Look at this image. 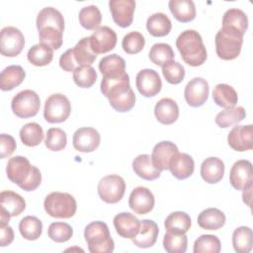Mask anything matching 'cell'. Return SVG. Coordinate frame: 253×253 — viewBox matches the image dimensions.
<instances>
[{
    "label": "cell",
    "mask_w": 253,
    "mask_h": 253,
    "mask_svg": "<svg viewBox=\"0 0 253 253\" xmlns=\"http://www.w3.org/2000/svg\"><path fill=\"white\" fill-rule=\"evenodd\" d=\"M101 92L109 99L110 105L117 112H128L134 107L135 94L130 88L127 73H124L116 78L103 77Z\"/></svg>",
    "instance_id": "cell-1"
},
{
    "label": "cell",
    "mask_w": 253,
    "mask_h": 253,
    "mask_svg": "<svg viewBox=\"0 0 253 253\" xmlns=\"http://www.w3.org/2000/svg\"><path fill=\"white\" fill-rule=\"evenodd\" d=\"M6 173L8 179L17 184L22 190H36L42 182V174L38 167L32 165L24 156H14L8 160Z\"/></svg>",
    "instance_id": "cell-2"
},
{
    "label": "cell",
    "mask_w": 253,
    "mask_h": 253,
    "mask_svg": "<svg viewBox=\"0 0 253 253\" xmlns=\"http://www.w3.org/2000/svg\"><path fill=\"white\" fill-rule=\"evenodd\" d=\"M182 59L190 66H200L207 59V50L201 35L195 30L182 32L176 40Z\"/></svg>",
    "instance_id": "cell-3"
},
{
    "label": "cell",
    "mask_w": 253,
    "mask_h": 253,
    "mask_svg": "<svg viewBox=\"0 0 253 253\" xmlns=\"http://www.w3.org/2000/svg\"><path fill=\"white\" fill-rule=\"evenodd\" d=\"M84 237L91 253H111L115 243L111 237L108 225L103 221H93L84 230Z\"/></svg>",
    "instance_id": "cell-4"
},
{
    "label": "cell",
    "mask_w": 253,
    "mask_h": 253,
    "mask_svg": "<svg viewBox=\"0 0 253 253\" xmlns=\"http://www.w3.org/2000/svg\"><path fill=\"white\" fill-rule=\"evenodd\" d=\"M214 42L217 56L223 60H232L241 51L243 35L232 29L221 28L215 35Z\"/></svg>",
    "instance_id": "cell-5"
},
{
    "label": "cell",
    "mask_w": 253,
    "mask_h": 253,
    "mask_svg": "<svg viewBox=\"0 0 253 253\" xmlns=\"http://www.w3.org/2000/svg\"><path fill=\"white\" fill-rule=\"evenodd\" d=\"M46 213L55 218H70L77 209L74 197L68 193L52 192L48 194L43 202Z\"/></svg>",
    "instance_id": "cell-6"
},
{
    "label": "cell",
    "mask_w": 253,
    "mask_h": 253,
    "mask_svg": "<svg viewBox=\"0 0 253 253\" xmlns=\"http://www.w3.org/2000/svg\"><path fill=\"white\" fill-rule=\"evenodd\" d=\"M11 108L18 118L28 119L35 117L41 108L40 96L33 90H23L12 99Z\"/></svg>",
    "instance_id": "cell-7"
},
{
    "label": "cell",
    "mask_w": 253,
    "mask_h": 253,
    "mask_svg": "<svg viewBox=\"0 0 253 253\" xmlns=\"http://www.w3.org/2000/svg\"><path fill=\"white\" fill-rule=\"evenodd\" d=\"M70 113L71 104L63 94H52L45 100L43 117L47 123H62L68 119Z\"/></svg>",
    "instance_id": "cell-8"
},
{
    "label": "cell",
    "mask_w": 253,
    "mask_h": 253,
    "mask_svg": "<svg viewBox=\"0 0 253 253\" xmlns=\"http://www.w3.org/2000/svg\"><path fill=\"white\" fill-rule=\"evenodd\" d=\"M126 192L125 180L119 175H108L98 184V194L107 204H116L122 200Z\"/></svg>",
    "instance_id": "cell-9"
},
{
    "label": "cell",
    "mask_w": 253,
    "mask_h": 253,
    "mask_svg": "<svg viewBox=\"0 0 253 253\" xmlns=\"http://www.w3.org/2000/svg\"><path fill=\"white\" fill-rule=\"evenodd\" d=\"M26 209L22 196L13 191H3L0 194V224H8L10 217L21 214Z\"/></svg>",
    "instance_id": "cell-10"
},
{
    "label": "cell",
    "mask_w": 253,
    "mask_h": 253,
    "mask_svg": "<svg viewBox=\"0 0 253 253\" xmlns=\"http://www.w3.org/2000/svg\"><path fill=\"white\" fill-rule=\"evenodd\" d=\"M25 45V38L22 32L15 27H5L0 33V51L8 57H14L21 53Z\"/></svg>",
    "instance_id": "cell-11"
},
{
    "label": "cell",
    "mask_w": 253,
    "mask_h": 253,
    "mask_svg": "<svg viewBox=\"0 0 253 253\" xmlns=\"http://www.w3.org/2000/svg\"><path fill=\"white\" fill-rule=\"evenodd\" d=\"M90 45L96 54L106 53L115 48L117 44V34L113 29L107 26L99 27L89 37Z\"/></svg>",
    "instance_id": "cell-12"
},
{
    "label": "cell",
    "mask_w": 253,
    "mask_h": 253,
    "mask_svg": "<svg viewBox=\"0 0 253 253\" xmlns=\"http://www.w3.org/2000/svg\"><path fill=\"white\" fill-rule=\"evenodd\" d=\"M209 83L202 77H196L190 80L184 90V97L187 104L197 108L203 106L209 97Z\"/></svg>",
    "instance_id": "cell-13"
},
{
    "label": "cell",
    "mask_w": 253,
    "mask_h": 253,
    "mask_svg": "<svg viewBox=\"0 0 253 253\" xmlns=\"http://www.w3.org/2000/svg\"><path fill=\"white\" fill-rule=\"evenodd\" d=\"M230 185L238 191H243L248 186L253 185V167L249 160L236 161L229 172Z\"/></svg>",
    "instance_id": "cell-14"
},
{
    "label": "cell",
    "mask_w": 253,
    "mask_h": 253,
    "mask_svg": "<svg viewBox=\"0 0 253 253\" xmlns=\"http://www.w3.org/2000/svg\"><path fill=\"white\" fill-rule=\"evenodd\" d=\"M135 85L142 96L154 97L161 91L162 81L155 70L146 68L136 74Z\"/></svg>",
    "instance_id": "cell-15"
},
{
    "label": "cell",
    "mask_w": 253,
    "mask_h": 253,
    "mask_svg": "<svg viewBox=\"0 0 253 253\" xmlns=\"http://www.w3.org/2000/svg\"><path fill=\"white\" fill-rule=\"evenodd\" d=\"M110 11L114 22L121 28H127L133 20L135 1L133 0H111Z\"/></svg>",
    "instance_id": "cell-16"
},
{
    "label": "cell",
    "mask_w": 253,
    "mask_h": 253,
    "mask_svg": "<svg viewBox=\"0 0 253 253\" xmlns=\"http://www.w3.org/2000/svg\"><path fill=\"white\" fill-rule=\"evenodd\" d=\"M101 142V136L97 129L93 127L78 128L72 138L73 147L80 152H92L98 148Z\"/></svg>",
    "instance_id": "cell-17"
},
{
    "label": "cell",
    "mask_w": 253,
    "mask_h": 253,
    "mask_svg": "<svg viewBox=\"0 0 253 253\" xmlns=\"http://www.w3.org/2000/svg\"><path fill=\"white\" fill-rule=\"evenodd\" d=\"M154 196L152 192L145 187L134 188L128 199L129 208L137 214H146L153 210Z\"/></svg>",
    "instance_id": "cell-18"
},
{
    "label": "cell",
    "mask_w": 253,
    "mask_h": 253,
    "mask_svg": "<svg viewBox=\"0 0 253 253\" xmlns=\"http://www.w3.org/2000/svg\"><path fill=\"white\" fill-rule=\"evenodd\" d=\"M228 145L236 151H246L253 147L252 125L236 126L227 135Z\"/></svg>",
    "instance_id": "cell-19"
},
{
    "label": "cell",
    "mask_w": 253,
    "mask_h": 253,
    "mask_svg": "<svg viewBox=\"0 0 253 253\" xmlns=\"http://www.w3.org/2000/svg\"><path fill=\"white\" fill-rule=\"evenodd\" d=\"M177 152L179 151L175 143L167 140L160 141L154 146L152 150V154H151L152 163L160 171L168 170L170 160L173 157V155L176 154Z\"/></svg>",
    "instance_id": "cell-20"
},
{
    "label": "cell",
    "mask_w": 253,
    "mask_h": 253,
    "mask_svg": "<svg viewBox=\"0 0 253 253\" xmlns=\"http://www.w3.org/2000/svg\"><path fill=\"white\" fill-rule=\"evenodd\" d=\"M114 226L117 233L124 238L132 239L139 230L140 220L129 212H121L114 217Z\"/></svg>",
    "instance_id": "cell-21"
},
{
    "label": "cell",
    "mask_w": 253,
    "mask_h": 253,
    "mask_svg": "<svg viewBox=\"0 0 253 253\" xmlns=\"http://www.w3.org/2000/svg\"><path fill=\"white\" fill-rule=\"evenodd\" d=\"M158 233L159 228L155 221L142 219L140 220L138 233L131 240L132 243L139 248H149L155 244Z\"/></svg>",
    "instance_id": "cell-22"
},
{
    "label": "cell",
    "mask_w": 253,
    "mask_h": 253,
    "mask_svg": "<svg viewBox=\"0 0 253 253\" xmlns=\"http://www.w3.org/2000/svg\"><path fill=\"white\" fill-rule=\"evenodd\" d=\"M194 159L187 153L177 152L173 155L169 163V170L172 175L179 180L189 178L194 173Z\"/></svg>",
    "instance_id": "cell-23"
},
{
    "label": "cell",
    "mask_w": 253,
    "mask_h": 253,
    "mask_svg": "<svg viewBox=\"0 0 253 253\" xmlns=\"http://www.w3.org/2000/svg\"><path fill=\"white\" fill-rule=\"evenodd\" d=\"M154 115L162 125H172L179 117V107L171 98H162L154 107Z\"/></svg>",
    "instance_id": "cell-24"
},
{
    "label": "cell",
    "mask_w": 253,
    "mask_h": 253,
    "mask_svg": "<svg viewBox=\"0 0 253 253\" xmlns=\"http://www.w3.org/2000/svg\"><path fill=\"white\" fill-rule=\"evenodd\" d=\"M38 31L43 28H53L60 32H64V19L62 14L53 7L42 8L37 17Z\"/></svg>",
    "instance_id": "cell-25"
},
{
    "label": "cell",
    "mask_w": 253,
    "mask_h": 253,
    "mask_svg": "<svg viewBox=\"0 0 253 253\" xmlns=\"http://www.w3.org/2000/svg\"><path fill=\"white\" fill-rule=\"evenodd\" d=\"M224 175V163L217 157L206 158L201 165V176L209 184L218 183Z\"/></svg>",
    "instance_id": "cell-26"
},
{
    "label": "cell",
    "mask_w": 253,
    "mask_h": 253,
    "mask_svg": "<svg viewBox=\"0 0 253 253\" xmlns=\"http://www.w3.org/2000/svg\"><path fill=\"white\" fill-rule=\"evenodd\" d=\"M126 69V61L120 55L113 53L103 57L99 62V70L103 77L116 78L122 76Z\"/></svg>",
    "instance_id": "cell-27"
},
{
    "label": "cell",
    "mask_w": 253,
    "mask_h": 253,
    "mask_svg": "<svg viewBox=\"0 0 253 253\" xmlns=\"http://www.w3.org/2000/svg\"><path fill=\"white\" fill-rule=\"evenodd\" d=\"M132 169L134 173L146 181H153L160 177L161 171L157 169L148 154H140L136 156L132 162Z\"/></svg>",
    "instance_id": "cell-28"
},
{
    "label": "cell",
    "mask_w": 253,
    "mask_h": 253,
    "mask_svg": "<svg viewBox=\"0 0 253 253\" xmlns=\"http://www.w3.org/2000/svg\"><path fill=\"white\" fill-rule=\"evenodd\" d=\"M225 214L218 209L209 208L198 215V224L207 230H217L225 223Z\"/></svg>",
    "instance_id": "cell-29"
},
{
    "label": "cell",
    "mask_w": 253,
    "mask_h": 253,
    "mask_svg": "<svg viewBox=\"0 0 253 253\" xmlns=\"http://www.w3.org/2000/svg\"><path fill=\"white\" fill-rule=\"evenodd\" d=\"M168 7L175 17L181 23H188L196 17V7L192 0H170Z\"/></svg>",
    "instance_id": "cell-30"
},
{
    "label": "cell",
    "mask_w": 253,
    "mask_h": 253,
    "mask_svg": "<svg viewBox=\"0 0 253 253\" xmlns=\"http://www.w3.org/2000/svg\"><path fill=\"white\" fill-rule=\"evenodd\" d=\"M26 72L20 65H10L6 67L0 75V88L9 91L19 86L25 79Z\"/></svg>",
    "instance_id": "cell-31"
},
{
    "label": "cell",
    "mask_w": 253,
    "mask_h": 253,
    "mask_svg": "<svg viewBox=\"0 0 253 253\" xmlns=\"http://www.w3.org/2000/svg\"><path fill=\"white\" fill-rule=\"evenodd\" d=\"M222 28L235 30L244 36L248 28L247 15L237 8L228 9L222 17Z\"/></svg>",
    "instance_id": "cell-32"
},
{
    "label": "cell",
    "mask_w": 253,
    "mask_h": 253,
    "mask_svg": "<svg viewBox=\"0 0 253 253\" xmlns=\"http://www.w3.org/2000/svg\"><path fill=\"white\" fill-rule=\"evenodd\" d=\"M146 29L153 37H165L170 33L172 24L167 15L158 12L148 17L146 21Z\"/></svg>",
    "instance_id": "cell-33"
},
{
    "label": "cell",
    "mask_w": 253,
    "mask_h": 253,
    "mask_svg": "<svg viewBox=\"0 0 253 253\" xmlns=\"http://www.w3.org/2000/svg\"><path fill=\"white\" fill-rule=\"evenodd\" d=\"M212 99L217 106L226 109L236 105L238 96L235 89L230 85L217 84L212 90Z\"/></svg>",
    "instance_id": "cell-34"
},
{
    "label": "cell",
    "mask_w": 253,
    "mask_h": 253,
    "mask_svg": "<svg viewBox=\"0 0 253 253\" xmlns=\"http://www.w3.org/2000/svg\"><path fill=\"white\" fill-rule=\"evenodd\" d=\"M72 54L77 67L83 65L91 66L97 57V54L91 48L89 38L81 39L72 48Z\"/></svg>",
    "instance_id": "cell-35"
},
{
    "label": "cell",
    "mask_w": 253,
    "mask_h": 253,
    "mask_svg": "<svg viewBox=\"0 0 253 253\" xmlns=\"http://www.w3.org/2000/svg\"><path fill=\"white\" fill-rule=\"evenodd\" d=\"M164 225L168 232L185 234L191 227V217L184 211H174L166 217Z\"/></svg>",
    "instance_id": "cell-36"
},
{
    "label": "cell",
    "mask_w": 253,
    "mask_h": 253,
    "mask_svg": "<svg viewBox=\"0 0 253 253\" xmlns=\"http://www.w3.org/2000/svg\"><path fill=\"white\" fill-rule=\"evenodd\" d=\"M246 117V112L242 107L226 108L215 117V124L222 128L239 124Z\"/></svg>",
    "instance_id": "cell-37"
},
{
    "label": "cell",
    "mask_w": 253,
    "mask_h": 253,
    "mask_svg": "<svg viewBox=\"0 0 253 253\" xmlns=\"http://www.w3.org/2000/svg\"><path fill=\"white\" fill-rule=\"evenodd\" d=\"M232 245L237 253H248L253 245V232L248 226L237 227L232 233Z\"/></svg>",
    "instance_id": "cell-38"
},
{
    "label": "cell",
    "mask_w": 253,
    "mask_h": 253,
    "mask_svg": "<svg viewBox=\"0 0 253 253\" xmlns=\"http://www.w3.org/2000/svg\"><path fill=\"white\" fill-rule=\"evenodd\" d=\"M28 60L35 66H45L53 58V49L43 43L33 45L27 54Z\"/></svg>",
    "instance_id": "cell-39"
},
{
    "label": "cell",
    "mask_w": 253,
    "mask_h": 253,
    "mask_svg": "<svg viewBox=\"0 0 253 253\" xmlns=\"http://www.w3.org/2000/svg\"><path fill=\"white\" fill-rule=\"evenodd\" d=\"M19 230L21 235L27 240H37L42 232V221L33 215H28L22 218L19 223Z\"/></svg>",
    "instance_id": "cell-40"
},
{
    "label": "cell",
    "mask_w": 253,
    "mask_h": 253,
    "mask_svg": "<svg viewBox=\"0 0 253 253\" xmlns=\"http://www.w3.org/2000/svg\"><path fill=\"white\" fill-rule=\"evenodd\" d=\"M42 127L37 123L26 124L20 129V138L22 142L30 147L39 145L43 139Z\"/></svg>",
    "instance_id": "cell-41"
},
{
    "label": "cell",
    "mask_w": 253,
    "mask_h": 253,
    "mask_svg": "<svg viewBox=\"0 0 253 253\" xmlns=\"http://www.w3.org/2000/svg\"><path fill=\"white\" fill-rule=\"evenodd\" d=\"M79 23L86 30H97L102 21V15L100 10L95 5H89L83 7L78 15Z\"/></svg>",
    "instance_id": "cell-42"
},
{
    "label": "cell",
    "mask_w": 253,
    "mask_h": 253,
    "mask_svg": "<svg viewBox=\"0 0 253 253\" xmlns=\"http://www.w3.org/2000/svg\"><path fill=\"white\" fill-rule=\"evenodd\" d=\"M148 55L151 62L159 66H163L169 61H172L175 56L171 45L164 42L153 44L149 50Z\"/></svg>",
    "instance_id": "cell-43"
},
{
    "label": "cell",
    "mask_w": 253,
    "mask_h": 253,
    "mask_svg": "<svg viewBox=\"0 0 253 253\" xmlns=\"http://www.w3.org/2000/svg\"><path fill=\"white\" fill-rule=\"evenodd\" d=\"M188 238L185 234L166 232L163 238V247L168 253H185L187 250Z\"/></svg>",
    "instance_id": "cell-44"
},
{
    "label": "cell",
    "mask_w": 253,
    "mask_h": 253,
    "mask_svg": "<svg viewBox=\"0 0 253 253\" xmlns=\"http://www.w3.org/2000/svg\"><path fill=\"white\" fill-rule=\"evenodd\" d=\"M221 244L215 235L204 234L198 237L194 243V253H218Z\"/></svg>",
    "instance_id": "cell-45"
},
{
    "label": "cell",
    "mask_w": 253,
    "mask_h": 253,
    "mask_svg": "<svg viewBox=\"0 0 253 253\" xmlns=\"http://www.w3.org/2000/svg\"><path fill=\"white\" fill-rule=\"evenodd\" d=\"M73 80L81 88H90L97 80V72L90 65L79 66L73 71Z\"/></svg>",
    "instance_id": "cell-46"
},
{
    "label": "cell",
    "mask_w": 253,
    "mask_h": 253,
    "mask_svg": "<svg viewBox=\"0 0 253 253\" xmlns=\"http://www.w3.org/2000/svg\"><path fill=\"white\" fill-rule=\"evenodd\" d=\"M67 143V136L63 129L59 127H51L47 130L44 144L52 151H60L65 148Z\"/></svg>",
    "instance_id": "cell-47"
},
{
    "label": "cell",
    "mask_w": 253,
    "mask_h": 253,
    "mask_svg": "<svg viewBox=\"0 0 253 253\" xmlns=\"http://www.w3.org/2000/svg\"><path fill=\"white\" fill-rule=\"evenodd\" d=\"M145 45V39L139 32H130L126 34L122 42L125 52L128 54H136L140 52Z\"/></svg>",
    "instance_id": "cell-48"
},
{
    "label": "cell",
    "mask_w": 253,
    "mask_h": 253,
    "mask_svg": "<svg viewBox=\"0 0 253 253\" xmlns=\"http://www.w3.org/2000/svg\"><path fill=\"white\" fill-rule=\"evenodd\" d=\"M48 237L57 243L68 241L73 235L72 227L66 222H52L47 229Z\"/></svg>",
    "instance_id": "cell-49"
},
{
    "label": "cell",
    "mask_w": 253,
    "mask_h": 253,
    "mask_svg": "<svg viewBox=\"0 0 253 253\" xmlns=\"http://www.w3.org/2000/svg\"><path fill=\"white\" fill-rule=\"evenodd\" d=\"M162 74L168 83L179 84L185 77V68L181 63L172 60L162 66Z\"/></svg>",
    "instance_id": "cell-50"
},
{
    "label": "cell",
    "mask_w": 253,
    "mask_h": 253,
    "mask_svg": "<svg viewBox=\"0 0 253 253\" xmlns=\"http://www.w3.org/2000/svg\"><path fill=\"white\" fill-rule=\"evenodd\" d=\"M63 33L53 28H43L39 30V39L41 43L50 46L52 49H58L63 42Z\"/></svg>",
    "instance_id": "cell-51"
},
{
    "label": "cell",
    "mask_w": 253,
    "mask_h": 253,
    "mask_svg": "<svg viewBox=\"0 0 253 253\" xmlns=\"http://www.w3.org/2000/svg\"><path fill=\"white\" fill-rule=\"evenodd\" d=\"M0 145H1L0 157L2 159L10 156L15 151V149L17 147L14 137L12 135L6 134V133L0 134Z\"/></svg>",
    "instance_id": "cell-52"
},
{
    "label": "cell",
    "mask_w": 253,
    "mask_h": 253,
    "mask_svg": "<svg viewBox=\"0 0 253 253\" xmlns=\"http://www.w3.org/2000/svg\"><path fill=\"white\" fill-rule=\"evenodd\" d=\"M59 66L65 70V71H68V72H73L76 68H77V65L74 61V58H73V54H72V48H69L67 49L64 53L61 54L60 58H59Z\"/></svg>",
    "instance_id": "cell-53"
},
{
    "label": "cell",
    "mask_w": 253,
    "mask_h": 253,
    "mask_svg": "<svg viewBox=\"0 0 253 253\" xmlns=\"http://www.w3.org/2000/svg\"><path fill=\"white\" fill-rule=\"evenodd\" d=\"M14 240L13 228L8 224H0V246L10 245Z\"/></svg>",
    "instance_id": "cell-54"
},
{
    "label": "cell",
    "mask_w": 253,
    "mask_h": 253,
    "mask_svg": "<svg viewBox=\"0 0 253 253\" xmlns=\"http://www.w3.org/2000/svg\"><path fill=\"white\" fill-rule=\"evenodd\" d=\"M252 187H253V185L248 186L246 189L243 190V194H242L243 202L247 206H249V207H251V191H252Z\"/></svg>",
    "instance_id": "cell-55"
}]
</instances>
